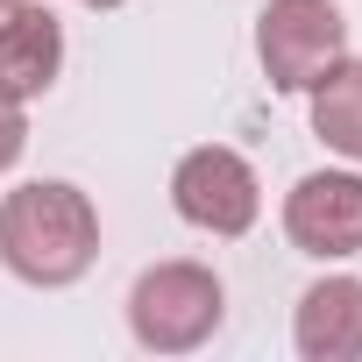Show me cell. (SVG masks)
<instances>
[{
  "label": "cell",
  "instance_id": "6da1fadb",
  "mask_svg": "<svg viewBox=\"0 0 362 362\" xmlns=\"http://www.w3.org/2000/svg\"><path fill=\"white\" fill-rule=\"evenodd\" d=\"M100 256V206L71 177H29L0 199V263L36 291H64Z\"/></svg>",
  "mask_w": 362,
  "mask_h": 362
},
{
  "label": "cell",
  "instance_id": "30bf717a",
  "mask_svg": "<svg viewBox=\"0 0 362 362\" xmlns=\"http://www.w3.org/2000/svg\"><path fill=\"white\" fill-rule=\"evenodd\" d=\"M78 8H93V15H114V8H128V0H78Z\"/></svg>",
  "mask_w": 362,
  "mask_h": 362
},
{
  "label": "cell",
  "instance_id": "7a4b0ae2",
  "mask_svg": "<svg viewBox=\"0 0 362 362\" xmlns=\"http://www.w3.org/2000/svg\"><path fill=\"white\" fill-rule=\"evenodd\" d=\"M221 320H228V284L192 256L149 263L128 284V334L149 355H192L221 334Z\"/></svg>",
  "mask_w": 362,
  "mask_h": 362
},
{
  "label": "cell",
  "instance_id": "277c9868",
  "mask_svg": "<svg viewBox=\"0 0 362 362\" xmlns=\"http://www.w3.org/2000/svg\"><path fill=\"white\" fill-rule=\"evenodd\" d=\"M170 206H177V221H185V228L235 242V235L256 228V214H263V185H256V170H249L242 149H228V142H199V149L177 156V170H170Z\"/></svg>",
  "mask_w": 362,
  "mask_h": 362
},
{
  "label": "cell",
  "instance_id": "3957f363",
  "mask_svg": "<svg viewBox=\"0 0 362 362\" xmlns=\"http://www.w3.org/2000/svg\"><path fill=\"white\" fill-rule=\"evenodd\" d=\"M256 57L277 93H313L348 57V15L334 0H270L256 15Z\"/></svg>",
  "mask_w": 362,
  "mask_h": 362
},
{
  "label": "cell",
  "instance_id": "52a82bcc",
  "mask_svg": "<svg viewBox=\"0 0 362 362\" xmlns=\"http://www.w3.org/2000/svg\"><path fill=\"white\" fill-rule=\"evenodd\" d=\"M291 348L305 362H362V277H320L298 291Z\"/></svg>",
  "mask_w": 362,
  "mask_h": 362
},
{
  "label": "cell",
  "instance_id": "8fae6325",
  "mask_svg": "<svg viewBox=\"0 0 362 362\" xmlns=\"http://www.w3.org/2000/svg\"><path fill=\"white\" fill-rule=\"evenodd\" d=\"M8 8H22V0H0V15H8Z\"/></svg>",
  "mask_w": 362,
  "mask_h": 362
},
{
  "label": "cell",
  "instance_id": "8992f818",
  "mask_svg": "<svg viewBox=\"0 0 362 362\" xmlns=\"http://www.w3.org/2000/svg\"><path fill=\"white\" fill-rule=\"evenodd\" d=\"M64 71V22L50 8H36V0H22V8L0 15V100H43Z\"/></svg>",
  "mask_w": 362,
  "mask_h": 362
},
{
  "label": "cell",
  "instance_id": "5b68a950",
  "mask_svg": "<svg viewBox=\"0 0 362 362\" xmlns=\"http://www.w3.org/2000/svg\"><path fill=\"white\" fill-rule=\"evenodd\" d=\"M284 235L298 256H362V170H305L284 192Z\"/></svg>",
  "mask_w": 362,
  "mask_h": 362
},
{
  "label": "cell",
  "instance_id": "ba28073f",
  "mask_svg": "<svg viewBox=\"0 0 362 362\" xmlns=\"http://www.w3.org/2000/svg\"><path fill=\"white\" fill-rule=\"evenodd\" d=\"M313 135H320L334 156L362 163V57H341V64L313 86Z\"/></svg>",
  "mask_w": 362,
  "mask_h": 362
},
{
  "label": "cell",
  "instance_id": "9c48e42d",
  "mask_svg": "<svg viewBox=\"0 0 362 362\" xmlns=\"http://www.w3.org/2000/svg\"><path fill=\"white\" fill-rule=\"evenodd\" d=\"M22 149H29V121H22V107H15V100H0V170H15V163H22Z\"/></svg>",
  "mask_w": 362,
  "mask_h": 362
}]
</instances>
